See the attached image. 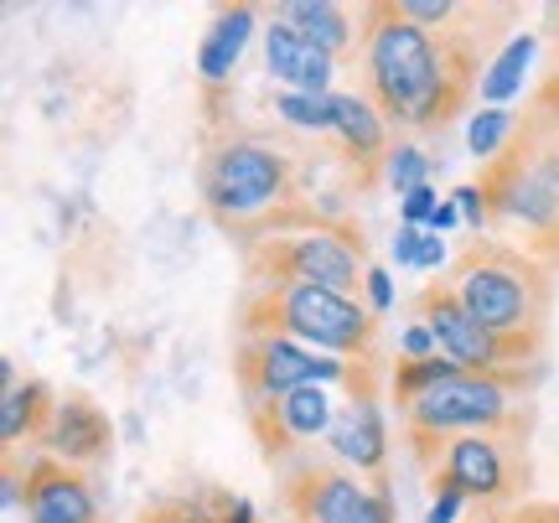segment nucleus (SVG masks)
Wrapping results in <instances>:
<instances>
[{"label":"nucleus","mask_w":559,"mask_h":523,"mask_svg":"<svg viewBox=\"0 0 559 523\" xmlns=\"http://www.w3.org/2000/svg\"><path fill=\"white\" fill-rule=\"evenodd\" d=\"M466 16V11H461ZM362 94L379 115L404 130H440L461 115V104L481 94V37L477 26L451 21L445 32H425L400 16V0L362 5Z\"/></svg>","instance_id":"nucleus-1"},{"label":"nucleus","mask_w":559,"mask_h":523,"mask_svg":"<svg viewBox=\"0 0 559 523\" xmlns=\"http://www.w3.org/2000/svg\"><path fill=\"white\" fill-rule=\"evenodd\" d=\"M440 281L456 290V301L487 332H498V337L528 347V353H544V326H549V301H555V270L539 254L477 234L451 260V270Z\"/></svg>","instance_id":"nucleus-2"},{"label":"nucleus","mask_w":559,"mask_h":523,"mask_svg":"<svg viewBox=\"0 0 559 523\" xmlns=\"http://www.w3.org/2000/svg\"><path fill=\"white\" fill-rule=\"evenodd\" d=\"M202 202L218 223H228V234L239 228L249 243H260L270 223L300 202L296 162L275 141H254V135L218 141L202 156Z\"/></svg>","instance_id":"nucleus-3"},{"label":"nucleus","mask_w":559,"mask_h":523,"mask_svg":"<svg viewBox=\"0 0 559 523\" xmlns=\"http://www.w3.org/2000/svg\"><path fill=\"white\" fill-rule=\"evenodd\" d=\"M254 332H280L332 358L368 362L379 337V311L362 296H342L321 285H260L243 306V337Z\"/></svg>","instance_id":"nucleus-4"},{"label":"nucleus","mask_w":559,"mask_h":523,"mask_svg":"<svg viewBox=\"0 0 559 523\" xmlns=\"http://www.w3.org/2000/svg\"><path fill=\"white\" fill-rule=\"evenodd\" d=\"M519 394L508 383L487 379V373H451L445 383H436L430 394H419L404 409V445L419 456V466L430 472L440 456V445L451 436H472V430H513L528 425V409H519Z\"/></svg>","instance_id":"nucleus-5"},{"label":"nucleus","mask_w":559,"mask_h":523,"mask_svg":"<svg viewBox=\"0 0 559 523\" xmlns=\"http://www.w3.org/2000/svg\"><path fill=\"white\" fill-rule=\"evenodd\" d=\"M362 228L353 223H317L300 234H275V239L249 243V270L260 285H321L342 296H362V281L373 264L362 260Z\"/></svg>","instance_id":"nucleus-6"},{"label":"nucleus","mask_w":559,"mask_h":523,"mask_svg":"<svg viewBox=\"0 0 559 523\" xmlns=\"http://www.w3.org/2000/svg\"><path fill=\"white\" fill-rule=\"evenodd\" d=\"M419 322L436 332L440 353L456 362V368H466V373H487V379L508 383L513 394H523V389H534L544 373V353H528V347L508 343V337H498V332H487V326L466 311V306L456 301V290L445 281H430L425 290H419Z\"/></svg>","instance_id":"nucleus-7"},{"label":"nucleus","mask_w":559,"mask_h":523,"mask_svg":"<svg viewBox=\"0 0 559 523\" xmlns=\"http://www.w3.org/2000/svg\"><path fill=\"white\" fill-rule=\"evenodd\" d=\"M528 425L513 430H472V436H451L440 445L430 483H445L466 492V503L481 508H513L528 492Z\"/></svg>","instance_id":"nucleus-8"},{"label":"nucleus","mask_w":559,"mask_h":523,"mask_svg":"<svg viewBox=\"0 0 559 523\" xmlns=\"http://www.w3.org/2000/svg\"><path fill=\"white\" fill-rule=\"evenodd\" d=\"M477 187L492 202V223H519L523 249L539 254L549 270L559 264V192L528 166L519 145H508L498 162L481 166Z\"/></svg>","instance_id":"nucleus-9"},{"label":"nucleus","mask_w":559,"mask_h":523,"mask_svg":"<svg viewBox=\"0 0 559 523\" xmlns=\"http://www.w3.org/2000/svg\"><path fill=\"white\" fill-rule=\"evenodd\" d=\"M234 373H239L243 404H264L280 394H296L306 383H342L353 379V362L317 353V347L296 343V337H280V332H254L243 337V347L234 353Z\"/></svg>","instance_id":"nucleus-10"},{"label":"nucleus","mask_w":559,"mask_h":523,"mask_svg":"<svg viewBox=\"0 0 559 523\" xmlns=\"http://www.w3.org/2000/svg\"><path fill=\"white\" fill-rule=\"evenodd\" d=\"M285 508L290 523H400L383 477L358 483L337 466H300L285 477Z\"/></svg>","instance_id":"nucleus-11"},{"label":"nucleus","mask_w":559,"mask_h":523,"mask_svg":"<svg viewBox=\"0 0 559 523\" xmlns=\"http://www.w3.org/2000/svg\"><path fill=\"white\" fill-rule=\"evenodd\" d=\"M332 420H337V409H332V389H326V383H306V389H296V394L249 404V425H254L260 451L270 456V462H285L296 445L326 436Z\"/></svg>","instance_id":"nucleus-12"},{"label":"nucleus","mask_w":559,"mask_h":523,"mask_svg":"<svg viewBox=\"0 0 559 523\" xmlns=\"http://www.w3.org/2000/svg\"><path fill=\"white\" fill-rule=\"evenodd\" d=\"M21 513L26 523H99V498H94L88 472L52 462V456H26Z\"/></svg>","instance_id":"nucleus-13"},{"label":"nucleus","mask_w":559,"mask_h":523,"mask_svg":"<svg viewBox=\"0 0 559 523\" xmlns=\"http://www.w3.org/2000/svg\"><path fill=\"white\" fill-rule=\"evenodd\" d=\"M109 451H115V425H109V415H104L94 400H83V394H62L58 409H52V420H47V436H41V456L88 472V466H99Z\"/></svg>","instance_id":"nucleus-14"},{"label":"nucleus","mask_w":559,"mask_h":523,"mask_svg":"<svg viewBox=\"0 0 559 523\" xmlns=\"http://www.w3.org/2000/svg\"><path fill=\"white\" fill-rule=\"evenodd\" d=\"M332 135L347 145V162H353L362 187H373L383 177L389 156H394L389 120L379 115V104L368 94H332Z\"/></svg>","instance_id":"nucleus-15"},{"label":"nucleus","mask_w":559,"mask_h":523,"mask_svg":"<svg viewBox=\"0 0 559 523\" xmlns=\"http://www.w3.org/2000/svg\"><path fill=\"white\" fill-rule=\"evenodd\" d=\"M326 445L337 451L342 462H353L368 477H383L389 466V420L379 409V394H353L337 409V420L326 430Z\"/></svg>","instance_id":"nucleus-16"},{"label":"nucleus","mask_w":559,"mask_h":523,"mask_svg":"<svg viewBox=\"0 0 559 523\" xmlns=\"http://www.w3.org/2000/svg\"><path fill=\"white\" fill-rule=\"evenodd\" d=\"M264 68H270V79H280L285 88L326 99V94H332V68H337V62L326 58L321 47H311L296 26L270 21V32H264Z\"/></svg>","instance_id":"nucleus-17"},{"label":"nucleus","mask_w":559,"mask_h":523,"mask_svg":"<svg viewBox=\"0 0 559 523\" xmlns=\"http://www.w3.org/2000/svg\"><path fill=\"white\" fill-rule=\"evenodd\" d=\"M280 21L296 26L300 37L321 47L332 62L362 52V11H347L332 0H290V5H280Z\"/></svg>","instance_id":"nucleus-18"},{"label":"nucleus","mask_w":559,"mask_h":523,"mask_svg":"<svg viewBox=\"0 0 559 523\" xmlns=\"http://www.w3.org/2000/svg\"><path fill=\"white\" fill-rule=\"evenodd\" d=\"M52 409H58V394L41 379L11 383V389L0 394V441H5V456H16L21 441H41Z\"/></svg>","instance_id":"nucleus-19"},{"label":"nucleus","mask_w":559,"mask_h":523,"mask_svg":"<svg viewBox=\"0 0 559 523\" xmlns=\"http://www.w3.org/2000/svg\"><path fill=\"white\" fill-rule=\"evenodd\" d=\"M254 37V5H223L213 32L198 47V73L202 83H223L243 58V41Z\"/></svg>","instance_id":"nucleus-20"},{"label":"nucleus","mask_w":559,"mask_h":523,"mask_svg":"<svg viewBox=\"0 0 559 523\" xmlns=\"http://www.w3.org/2000/svg\"><path fill=\"white\" fill-rule=\"evenodd\" d=\"M534 47H539V41L523 32V37H513L498 58L487 62V79H481V109H502V104L519 94L523 73H528V62H534Z\"/></svg>","instance_id":"nucleus-21"},{"label":"nucleus","mask_w":559,"mask_h":523,"mask_svg":"<svg viewBox=\"0 0 559 523\" xmlns=\"http://www.w3.org/2000/svg\"><path fill=\"white\" fill-rule=\"evenodd\" d=\"M519 120L523 115H513V109H477L472 124H466V151H472L481 166L498 162L502 151L513 145V135H519Z\"/></svg>","instance_id":"nucleus-22"},{"label":"nucleus","mask_w":559,"mask_h":523,"mask_svg":"<svg viewBox=\"0 0 559 523\" xmlns=\"http://www.w3.org/2000/svg\"><path fill=\"white\" fill-rule=\"evenodd\" d=\"M451 373H461V368H456L451 358H445V353H440V358H419V362H409V358L394 362V379H389V394L400 400V415L419 400V394H430L436 383L451 379Z\"/></svg>","instance_id":"nucleus-23"},{"label":"nucleus","mask_w":559,"mask_h":523,"mask_svg":"<svg viewBox=\"0 0 559 523\" xmlns=\"http://www.w3.org/2000/svg\"><path fill=\"white\" fill-rule=\"evenodd\" d=\"M513 145H519L523 156H528V166H534V171H539V177L559 192V130L539 124L534 115H523V120H519V135H513Z\"/></svg>","instance_id":"nucleus-24"},{"label":"nucleus","mask_w":559,"mask_h":523,"mask_svg":"<svg viewBox=\"0 0 559 523\" xmlns=\"http://www.w3.org/2000/svg\"><path fill=\"white\" fill-rule=\"evenodd\" d=\"M234 498L223 492H207V498H160L140 513V523H223V508Z\"/></svg>","instance_id":"nucleus-25"},{"label":"nucleus","mask_w":559,"mask_h":523,"mask_svg":"<svg viewBox=\"0 0 559 523\" xmlns=\"http://www.w3.org/2000/svg\"><path fill=\"white\" fill-rule=\"evenodd\" d=\"M275 115L285 124H296V130L326 135V130H332V94L317 99V94H296V88H285V94H275Z\"/></svg>","instance_id":"nucleus-26"},{"label":"nucleus","mask_w":559,"mask_h":523,"mask_svg":"<svg viewBox=\"0 0 559 523\" xmlns=\"http://www.w3.org/2000/svg\"><path fill=\"white\" fill-rule=\"evenodd\" d=\"M430 171H436V162H430L419 145H394V156L383 166V181H389L400 198H409L419 187H430Z\"/></svg>","instance_id":"nucleus-27"},{"label":"nucleus","mask_w":559,"mask_h":523,"mask_svg":"<svg viewBox=\"0 0 559 523\" xmlns=\"http://www.w3.org/2000/svg\"><path fill=\"white\" fill-rule=\"evenodd\" d=\"M456 207H461V223H466V228H492V202H487V192H481L477 181L456 187Z\"/></svg>","instance_id":"nucleus-28"},{"label":"nucleus","mask_w":559,"mask_h":523,"mask_svg":"<svg viewBox=\"0 0 559 523\" xmlns=\"http://www.w3.org/2000/svg\"><path fill=\"white\" fill-rule=\"evenodd\" d=\"M523 115H534V120H539V124H549V130H559V68H555V73H544L539 94H534V104H528Z\"/></svg>","instance_id":"nucleus-29"},{"label":"nucleus","mask_w":559,"mask_h":523,"mask_svg":"<svg viewBox=\"0 0 559 523\" xmlns=\"http://www.w3.org/2000/svg\"><path fill=\"white\" fill-rule=\"evenodd\" d=\"M400 358H409V362H419V358H440V343H436V332L419 322H409L404 326V343H400Z\"/></svg>","instance_id":"nucleus-30"},{"label":"nucleus","mask_w":559,"mask_h":523,"mask_svg":"<svg viewBox=\"0 0 559 523\" xmlns=\"http://www.w3.org/2000/svg\"><path fill=\"white\" fill-rule=\"evenodd\" d=\"M440 207L436 187H419V192H409V198H400V218L409 223V228H425L430 223V213Z\"/></svg>","instance_id":"nucleus-31"},{"label":"nucleus","mask_w":559,"mask_h":523,"mask_svg":"<svg viewBox=\"0 0 559 523\" xmlns=\"http://www.w3.org/2000/svg\"><path fill=\"white\" fill-rule=\"evenodd\" d=\"M362 301L373 306V311H394V281H389V270H379V264H373V270H368V281H362Z\"/></svg>","instance_id":"nucleus-32"},{"label":"nucleus","mask_w":559,"mask_h":523,"mask_svg":"<svg viewBox=\"0 0 559 523\" xmlns=\"http://www.w3.org/2000/svg\"><path fill=\"white\" fill-rule=\"evenodd\" d=\"M461 503H466V492H456V487L436 483V503H430V519H425V523H456Z\"/></svg>","instance_id":"nucleus-33"},{"label":"nucleus","mask_w":559,"mask_h":523,"mask_svg":"<svg viewBox=\"0 0 559 523\" xmlns=\"http://www.w3.org/2000/svg\"><path fill=\"white\" fill-rule=\"evenodd\" d=\"M472 523H544L539 503H523V508H481V519Z\"/></svg>","instance_id":"nucleus-34"},{"label":"nucleus","mask_w":559,"mask_h":523,"mask_svg":"<svg viewBox=\"0 0 559 523\" xmlns=\"http://www.w3.org/2000/svg\"><path fill=\"white\" fill-rule=\"evenodd\" d=\"M419 243H425V228H409V223H400V234H394V260L409 264L415 270L419 260Z\"/></svg>","instance_id":"nucleus-35"},{"label":"nucleus","mask_w":559,"mask_h":523,"mask_svg":"<svg viewBox=\"0 0 559 523\" xmlns=\"http://www.w3.org/2000/svg\"><path fill=\"white\" fill-rule=\"evenodd\" d=\"M440 264H445V243H440V234H425L415 270H440Z\"/></svg>","instance_id":"nucleus-36"},{"label":"nucleus","mask_w":559,"mask_h":523,"mask_svg":"<svg viewBox=\"0 0 559 523\" xmlns=\"http://www.w3.org/2000/svg\"><path fill=\"white\" fill-rule=\"evenodd\" d=\"M456 223H461V207H456V198H445L436 213H430V223H425V228H430V234H445V228H456Z\"/></svg>","instance_id":"nucleus-37"},{"label":"nucleus","mask_w":559,"mask_h":523,"mask_svg":"<svg viewBox=\"0 0 559 523\" xmlns=\"http://www.w3.org/2000/svg\"><path fill=\"white\" fill-rule=\"evenodd\" d=\"M539 519L544 523H559V503H539Z\"/></svg>","instance_id":"nucleus-38"}]
</instances>
